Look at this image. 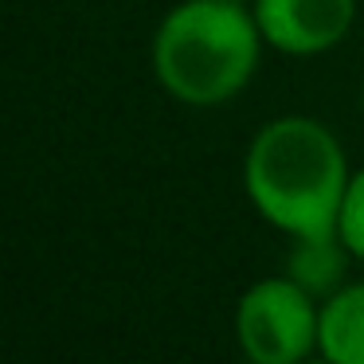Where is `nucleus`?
Listing matches in <instances>:
<instances>
[{"label": "nucleus", "instance_id": "1", "mask_svg": "<svg viewBox=\"0 0 364 364\" xmlns=\"http://www.w3.org/2000/svg\"><path fill=\"white\" fill-rule=\"evenodd\" d=\"M348 181L353 168L341 137L309 114L262 122L243 157L251 208L290 239L333 235Z\"/></svg>", "mask_w": 364, "mask_h": 364}, {"label": "nucleus", "instance_id": "2", "mask_svg": "<svg viewBox=\"0 0 364 364\" xmlns=\"http://www.w3.org/2000/svg\"><path fill=\"white\" fill-rule=\"evenodd\" d=\"M262 32L251 4L184 0L153 32V75L168 98L212 110L247 90L262 59Z\"/></svg>", "mask_w": 364, "mask_h": 364}, {"label": "nucleus", "instance_id": "3", "mask_svg": "<svg viewBox=\"0 0 364 364\" xmlns=\"http://www.w3.org/2000/svg\"><path fill=\"white\" fill-rule=\"evenodd\" d=\"M321 301L290 274L251 282L235 301V341L251 364H301L317 356Z\"/></svg>", "mask_w": 364, "mask_h": 364}, {"label": "nucleus", "instance_id": "4", "mask_svg": "<svg viewBox=\"0 0 364 364\" xmlns=\"http://www.w3.org/2000/svg\"><path fill=\"white\" fill-rule=\"evenodd\" d=\"M262 43L294 59H314L345 43L356 0H251Z\"/></svg>", "mask_w": 364, "mask_h": 364}, {"label": "nucleus", "instance_id": "5", "mask_svg": "<svg viewBox=\"0 0 364 364\" xmlns=\"http://www.w3.org/2000/svg\"><path fill=\"white\" fill-rule=\"evenodd\" d=\"M317 356L333 364H364V282H345L321 301Z\"/></svg>", "mask_w": 364, "mask_h": 364}, {"label": "nucleus", "instance_id": "6", "mask_svg": "<svg viewBox=\"0 0 364 364\" xmlns=\"http://www.w3.org/2000/svg\"><path fill=\"white\" fill-rule=\"evenodd\" d=\"M348 247L341 243V235H314V239H294L290 251V267L286 274L298 286H306L317 301H325L329 294H337L345 286V270H348Z\"/></svg>", "mask_w": 364, "mask_h": 364}, {"label": "nucleus", "instance_id": "7", "mask_svg": "<svg viewBox=\"0 0 364 364\" xmlns=\"http://www.w3.org/2000/svg\"><path fill=\"white\" fill-rule=\"evenodd\" d=\"M337 235L348 247V255L364 262V168H356L353 181H348L345 204H341V220H337Z\"/></svg>", "mask_w": 364, "mask_h": 364}, {"label": "nucleus", "instance_id": "8", "mask_svg": "<svg viewBox=\"0 0 364 364\" xmlns=\"http://www.w3.org/2000/svg\"><path fill=\"white\" fill-rule=\"evenodd\" d=\"M301 364H333V360H325V356H309V360H301Z\"/></svg>", "mask_w": 364, "mask_h": 364}, {"label": "nucleus", "instance_id": "9", "mask_svg": "<svg viewBox=\"0 0 364 364\" xmlns=\"http://www.w3.org/2000/svg\"><path fill=\"white\" fill-rule=\"evenodd\" d=\"M360 110H364V82H360Z\"/></svg>", "mask_w": 364, "mask_h": 364}, {"label": "nucleus", "instance_id": "10", "mask_svg": "<svg viewBox=\"0 0 364 364\" xmlns=\"http://www.w3.org/2000/svg\"><path fill=\"white\" fill-rule=\"evenodd\" d=\"M235 4H251V0H235Z\"/></svg>", "mask_w": 364, "mask_h": 364}]
</instances>
